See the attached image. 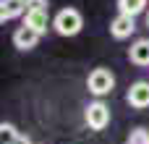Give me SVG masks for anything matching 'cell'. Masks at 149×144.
Returning <instances> with one entry per match:
<instances>
[{
  "mask_svg": "<svg viewBox=\"0 0 149 144\" xmlns=\"http://www.w3.org/2000/svg\"><path fill=\"white\" fill-rule=\"evenodd\" d=\"M128 105L136 108V110H144L149 108V81H136L128 87Z\"/></svg>",
  "mask_w": 149,
  "mask_h": 144,
  "instance_id": "obj_4",
  "label": "cell"
},
{
  "mask_svg": "<svg viewBox=\"0 0 149 144\" xmlns=\"http://www.w3.org/2000/svg\"><path fill=\"white\" fill-rule=\"evenodd\" d=\"M52 26H55L58 34H63V37H73V34L81 31L84 18H81V13H79L76 8H63V10L52 18Z\"/></svg>",
  "mask_w": 149,
  "mask_h": 144,
  "instance_id": "obj_1",
  "label": "cell"
},
{
  "mask_svg": "<svg viewBox=\"0 0 149 144\" xmlns=\"http://www.w3.org/2000/svg\"><path fill=\"white\" fill-rule=\"evenodd\" d=\"M147 8V0H118V10L126 13V16H139L141 10Z\"/></svg>",
  "mask_w": 149,
  "mask_h": 144,
  "instance_id": "obj_10",
  "label": "cell"
},
{
  "mask_svg": "<svg viewBox=\"0 0 149 144\" xmlns=\"http://www.w3.org/2000/svg\"><path fill=\"white\" fill-rule=\"evenodd\" d=\"M147 26H149V13H147Z\"/></svg>",
  "mask_w": 149,
  "mask_h": 144,
  "instance_id": "obj_15",
  "label": "cell"
},
{
  "mask_svg": "<svg viewBox=\"0 0 149 144\" xmlns=\"http://www.w3.org/2000/svg\"><path fill=\"white\" fill-rule=\"evenodd\" d=\"M18 136H21V134L16 131V126H13V123H5V121L0 123V142H3V144H13Z\"/></svg>",
  "mask_w": 149,
  "mask_h": 144,
  "instance_id": "obj_11",
  "label": "cell"
},
{
  "mask_svg": "<svg viewBox=\"0 0 149 144\" xmlns=\"http://www.w3.org/2000/svg\"><path fill=\"white\" fill-rule=\"evenodd\" d=\"M26 10H29V3L26 0H3L0 3V21L5 24V21H10V18L26 13Z\"/></svg>",
  "mask_w": 149,
  "mask_h": 144,
  "instance_id": "obj_7",
  "label": "cell"
},
{
  "mask_svg": "<svg viewBox=\"0 0 149 144\" xmlns=\"http://www.w3.org/2000/svg\"><path fill=\"white\" fill-rule=\"evenodd\" d=\"M13 144H31V139H29V136H18Z\"/></svg>",
  "mask_w": 149,
  "mask_h": 144,
  "instance_id": "obj_14",
  "label": "cell"
},
{
  "mask_svg": "<svg viewBox=\"0 0 149 144\" xmlns=\"http://www.w3.org/2000/svg\"><path fill=\"white\" fill-rule=\"evenodd\" d=\"M84 118H86V126H89L92 131H102V129L110 123V108H107L105 102H92V105L86 108Z\"/></svg>",
  "mask_w": 149,
  "mask_h": 144,
  "instance_id": "obj_3",
  "label": "cell"
},
{
  "mask_svg": "<svg viewBox=\"0 0 149 144\" xmlns=\"http://www.w3.org/2000/svg\"><path fill=\"white\" fill-rule=\"evenodd\" d=\"M128 58L134 66H149V39H136L128 50Z\"/></svg>",
  "mask_w": 149,
  "mask_h": 144,
  "instance_id": "obj_9",
  "label": "cell"
},
{
  "mask_svg": "<svg viewBox=\"0 0 149 144\" xmlns=\"http://www.w3.org/2000/svg\"><path fill=\"white\" fill-rule=\"evenodd\" d=\"M134 29H136V24H134V16L118 13V16L110 21V34H113L115 39H126V37H131V34H134Z\"/></svg>",
  "mask_w": 149,
  "mask_h": 144,
  "instance_id": "obj_5",
  "label": "cell"
},
{
  "mask_svg": "<svg viewBox=\"0 0 149 144\" xmlns=\"http://www.w3.org/2000/svg\"><path fill=\"white\" fill-rule=\"evenodd\" d=\"M39 31H34V29H29V26H18L16 31H13V45L18 47V50H31V47H37V42H39Z\"/></svg>",
  "mask_w": 149,
  "mask_h": 144,
  "instance_id": "obj_6",
  "label": "cell"
},
{
  "mask_svg": "<svg viewBox=\"0 0 149 144\" xmlns=\"http://www.w3.org/2000/svg\"><path fill=\"white\" fill-rule=\"evenodd\" d=\"M126 144H149V131L147 129H134L131 134H128V139H126Z\"/></svg>",
  "mask_w": 149,
  "mask_h": 144,
  "instance_id": "obj_12",
  "label": "cell"
},
{
  "mask_svg": "<svg viewBox=\"0 0 149 144\" xmlns=\"http://www.w3.org/2000/svg\"><path fill=\"white\" fill-rule=\"evenodd\" d=\"M29 10H47V0H26Z\"/></svg>",
  "mask_w": 149,
  "mask_h": 144,
  "instance_id": "obj_13",
  "label": "cell"
},
{
  "mask_svg": "<svg viewBox=\"0 0 149 144\" xmlns=\"http://www.w3.org/2000/svg\"><path fill=\"white\" fill-rule=\"evenodd\" d=\"M24 26H29V29L45 34L47 26H50V16H47V10H26V21H24Z\"/></svg>",
  "mask_w": 149,
  "mask_h": 144,
  "instance_id": "obj_8",
  "label": "cell"
},
{
  "mask_svg": "<svg viewBox=\"0 0 149 144\" xmlns=\"http://www.w3.org/2000/svg\"><path fill=\"white\" fill-rule=\"evenodd\" d=\"M86 87H89L92 94L105 97V94L113 92V87H115V76H113L107 68H94V71L89 73V79H86Z\"/></svg>",
  "mask_w": 149,
  "mask_h": 144,
  "instance_id": "obj_2",
  "label": "cell"
}]
</instances>
